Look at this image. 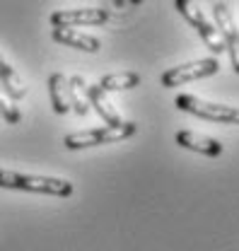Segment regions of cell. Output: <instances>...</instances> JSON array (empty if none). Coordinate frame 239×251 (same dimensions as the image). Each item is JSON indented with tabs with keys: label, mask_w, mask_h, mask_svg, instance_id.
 <instances>
[{
	"label": "cell",
	"mask_w": 239,
	"mask_h": 251,
	"mask_svg": "<svg viewBox=\"0 0 239 251\" xmlns=\"http://www.w3.org/2000/svg\"><path fill=\"white\" fill-rule=\"evenodd\" d=\"M0 188H15V191H31V193H46L56 198L73 196V184L56 176H36V174H20L10 169H0Z\"/></svg>",
	"instance_id": "obj_1"
},
{
	"label": "cell",
	"mask_w": 239,
	"mask_h": 251,
	"mask_svg": "<svg viewBox=\"0 0 239 251\" xmlns=\"http://www.w3.org/2000/svg\"><path fill=\"white\" fill-rule=\"evenodd\" d=\"M135 133H138V126L133 121H123L121 126H102V128H92V130H82V133H70L63 138V145L68 150H85V148L119 143Z\"/></svg>",
	"instance_id": "obj_2"
},
{
	"label": "cell",
	"mask_w": 239,
	"mask_h": 251,
	"mask_svg": "<svg viewBox=\"0 0 239 251\" xmlns=\"http://www.w3.org/2000/svg\"><path fill=\"white\" fill-rule=\"evenodd\" d=\"M177 109L193 114L203 121H212V124H237L239 106H227V104H215V101H206L196 94H179L174 99Z\"/></svg>",
	"instance_id": "obj_3"
},
{
	"label": "cell",
	"mask_w": 239,
	"mask_h": 251,
	"mask_svg": "<svg viewBox=\"0 0 239 251\" xmlns=\"http://www.w3.org/2000/svg\"><path fill=\"white\" fill-rule=\"evenodd\" d=\"M220 73V63L217 58H198V61L191 63H181L177 68H169L162 73L159 82L162 87L172 90V87H181V85H188V82H196V80H203Z\"/></svg>",
	"instance_id": "obj_4"
},
{
	"label": "cell",
	"mask_w": 239,
	"mask_h": 251,
	"mask_svg": "<svg viewBox=\"0 0 239 251\" xmlns=\"http://www.w3.org/2000/svg\"><path fill=\"white\" fill-rule=\"evenodd\" d=\"M174 7L179 10L181 17L198 31V36L206 41V46H208L212 53H222L225 51V41H222L220 31L215 29V25H210L208 20H206V15L196 7L193 0H174Z\"/></svg>",
	"instance_id": "obj_5"
},
{
	"label": "cell",
	"mask_w": 239,
	"mask_h": 251,
	"mask_svg": "<svg viewBox=\"0 0 239 251\" xmlns=\"http://www.w3.org/2000/svg\"><path fill=\"white\" fill-rule=\"evenodd\" d=\"M212 15H215V29L220 31L222 41H225V51L230 53L232 58V68L235 73H239V29H237V22L230 12V7L225 2H215L212 5Z\"/></svg>",
	"instance_id": "obj_6"
},
{
	"label": "cell",
	"mask_w": 239,
	"mask_h": 251,
	"mask_svg": "<svg viewBox=\"0 0 239 251\" xmlns=\"http://www.w3.org/2000/svg\"><path fill=\"white\" fill-rule=\"evenodd\" d=\"M109 20V12L102 7H78V10H56L49 22L53 29H73L80 25H104Z\"/></svg>",
	"instance_id": "obj_7"
},
{
	"label": "cell",
	"mask_w": 239,
	"mask_h": 251,
	"mask_svg": "<svg viewBox=\"0 0 239 251\" xmlns=\"http://www.w3.org/2000/svg\"><path fill=\"white\" fill-rule=\"evenodd\" d=\"M177 145L191 150V152H201L206 157H220L222 155V143L215 140V138H208V135H201V133H193V130H179L174 135Z\"/></svg>",
	"instance_id": "obj_8"
},
{
	"label": "cell",
	"mask_w": 239,
	"mask_h": 251,
	"mask_svg": "<svg viewBox=\"0 0 239 251\" xmlns=\"http://www.w3.org/2000/svg\"><path fill=\"white\" fill-rule=\"evenodd\" d=\"M85 92H87V101H90V106H94V111L104 119V124L106 126H121L123 124V119L119 116V111L111 106V101L106 99V92H104L99 85H87V87H85Z\"/></svg>",
	"instance_id": "obj_9"
},
{
	"label": "cell",
	"mask_w": 239,
	"mask_h": 251,
	"mask_svg": "<svg viewBox=\"0 0 239 251\" xmlns=\"http://www.w3.org/2000/svg\"><path fill=\"white\" fill-rule=\"evenodd\" d=\"M53 41L65 44V46H73V49H80V51H87V53H97L102 49V41L97 36H90L85 31L78 29H53Z\"/></svg>",
	"instance_id": "obj_10"
},
{
	"label": "cell",
	"mask_w": 239,
	"mask_h": 251,
	"mask_svg": "<svg viewBox=\"0 0 239 251\" xmlns=\"http://www.w3.org/2000/svg\"><path fill=\"white\" fill-rule=\"evenodd\" d=\"M49 94H51V106L56 114H68L70 111V87H68V77L63 73H53L49 77Z\"/></svg>",
	"instance_id": "obj_11"
},
{
	"label": "cell",
	"mask_w": 239,
	"mask_h": 251,
	"mask_svg": "<svg viewBox=\"0 0 239 251\" xmlns=\"http://www.w3.org/2000/svg\"><path fill=\"white\" fill-rule=\"evenodd\" d=\"M0 90L7 94L12 101H17V99H22V97L27 94L25 82H22L20 75L12 70V65L2 58V53H0Z\"/></svg>",
	"instance_id": "obj_12"
},
{
	"label": "cell",
	"mask_w": 239,
	"mask_h": 251,
	"mask_svg": "<svg viewBox=\"0 0 239 251\" xmlns=\"http://www.w3.org/2000/svg\"><path fill=\"white\" fill-rule=\"evenodd\" d=\"M140 82H143V75L138 73H111V75H104L97 85L104 92H121V90H133Z\"/></svg>",
	"instance_id": "obj_13"
},
{
	"label": "cell",
	"mask_w": 239,
	"mask_h": 251,
	"mask_svg": "<svg viewBox=\"0 0 239 251\" xmlns=\"http://www.w3.org/2000/svg\"><path fill=\"white\" fill-rule=\"evenodd\" d=\"M68 87H70V109L78 116H85L90 111V101H87V92H85V87H87L85 77H80V75L68 77Z\"/></svg>",
	"instance_id": "obj_14"
},
{
	"label": "cell",
	"mask_w": 239,
	"mask_h": 251,
	"mask_svg": "<svg viewBox=\"0 0 239 251\" xmlns=\"http://www.w3.org/2000/svg\"><path fill=\"white\" fill-rule=\"evenodd\" d=\"M0 119H5L7 124H20V119H22L20 109L12 104V99L5 92H0Z\"/></svg>",
	"instance_id": "obj_15"
},
{
	"label": "cell",
	"mask_w": 239,
	"mask_h": 251,
	"mask_svg": "<svg viewBox=\"0 0 239 251\" xmlns=\"http://www.w3.org/2000/svg\"><path fill=\"white\" fill-rule=\"evenodd\" d=\"M131 2H133V5H140V2H143V0H131Z\"/></svg>",
	"instance_id": "obj_16"
},
{
	"label": "cell",
	"mask_w": 239,
	"mask_h": 251,
	"mask_svg": "<svg viewBox=\"0 0 239 251\" xmlns=\"http://www.w3.org/2000/svg\"><path fill=\"white\" fill-rule=\"evenodd\" d=\"M237 124H239V116H237Z\"/></svg>",
	"instance_id": "obj_17"
}]
</instances>
